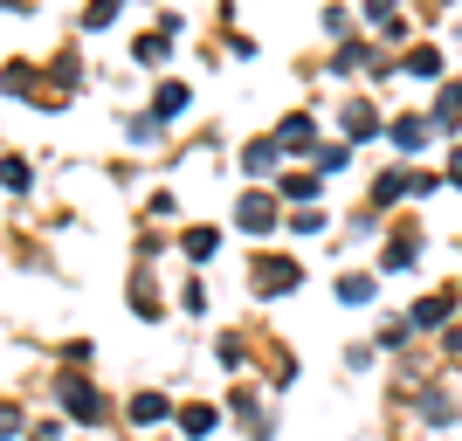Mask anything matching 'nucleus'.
Masks as SVG:
<instances>
[{
  "label": "nucleus",
  "instance_id": "12",
  "mask_svg": "<svg viewBox=\"0 0 462 441\" xmlns=\"http://www.w3.org/2000/svg\"><path fill=\"white\" fill-rule=\"evenodd\" d=\"M338 297H346V304H366V297H373V276H346V283H338Z\"/></svg>",
  "mask_w": 462,
  "mask_h": 441
},
{
  "label": "nucleus",
  "instance_id": "10",
  "mask_svg": "<svg viewBox=\"0 0 462 441\" xmlns=\"http://www.w3.org/2000/svg\"><path fill=\"white\" fill-rule=\"evenodd\" d=\"M180 427H187V435H208V427H214V407H180Z\"/></svg>",
  "mask_w": 462,
  "mask_h": 441
},
{
  "label": "nucleus",
  "instance_id": "6",
  "mask_svg": "<svg viewBox=\"0 0 462 441\" xmlns=\"http://www.w3.org/2000/svg\"><path fill=\"white\" fill-rule=\"evenodd\" d=\"M346 132L352 138H373V132H380V111H373V104H352V111H346Z\"/></svg>",
  "mask_w": 462,
  "mask_h": 441
},
{
  "label": "nucleus",
  "instance_id": "2",
  "mask_svg": "<svg viewBox=\"0 0 462 441\" xmlns=\"http://www.w3.org/2000/svg\"><path fill=\"white\" fill-rule=\"evenodd\" d=\"M235 221H242V234H270V228H276V221H270V200H263V193H249Z\"/></svg>",
  "mask_w": 462,
  "mask_h": 441
},
{
  "label": "nucleus",
  "instance_id": "1",
  "mask_svg": "<svg viewBox=\"0 0 462 441\" xmlns=\"http://www.w3.org/2000/svg\"><path fill=\"white\" fill-rule=\"evenodd\" d=\"M62 407H69L77 421H97V414H104V400H97V393H90L83 380H69V386H62Z\"/></svg>",
  "mask_w": 462,
  "mask_h": 441
},
{
  "label": "nucleus",
  "instance_id": "13",
  "mask_svg": "<svg viewBox=\"0 0 462 441\" xmlns=\"http://www.w3.org/2000/svg\"><path fill=\"white\" fill-rule=\"evenodd\" d=\"M187 255H193V262H208V255H214V228H193L187 234Z\"/></svg>",
  "mask_w": 462,
  "mask_h": 441
},
{
  "label": "nucleus",
  "instance_id": "14",
  "mask_svg": "<svg viewBox=\"0 0 462 441\" xmlns=\"http://www.w3.org/2000/svg\"><path fill=\"white\" fill-rule=\"evenodd\" d=\"M283 145H310V117H283Z\"/></svg>",
  "mask_w": 462,
  "mask_h": 441
},
{
  "label": "nucleus",
  "instance_id": "5",
  "mask_svg": "<svg viewBox=\"0 0 462 441\" xmlns=\"http://www.w3.org/2000/svg\"><path fill=\"white\" fill-rule=\"evenodd\" d=\"M132 421H166V393H132Z\"/></svg>",
  "mask_w": 462,
  "mask_h": 441
},
{
  "label": "nucleus",
  "instance_id": "7",
  "mask_svg": "<svg viewBox=\"0 0 462 441\" xmlns=\"http://www.w3.org/2000/svg\"><path fill=\"white\" fill-rule=\"evenodd\" d=\"M442 317H448V297H421V304H414V317H407V325H442Z\"/></svg>",
  "mask_w": 462,
  "mask_h": 441
},
{
  "label": "nucleus",
  "instance_id": "3",
  "mask_svg": "<svg viewBox=\"0 0 462 441\" xmlns=\"http://www.w3.org/2000/svg\"><path fill=\"white\" fill-rule=\"evenodd\" d=\"M290 283H297V269H290V262H263V269H255V289H263V297H283Z\"/></svg>",
  "mask_w": 462,
  "mask_h": 441
},
{
  "label": "nucleus",
  "instance_id": "4",
  "mask_svg": "<svg viewBox=\"0 0 462 441\" xmlns=\"http://www.w3.org/2000/svg\"><path fill=\"white\" fill-rule=\"evenodd\" d=\"M428 132H435V124H421V117H401V124H393V145H401V152H421Z\"/></svg>",
  "mask_w": 462,
  "mask_h": 441
},
{
  "label": "nucleus",
  "instance_id": "9",
  "mask_svg": "<svg viewBox=\"0 0 462 441\" xmlns=\"http://www.w3.org/2000/svg\"><path fill=\"white\" fill-rule=\"evenodd\" d=\"M407 77H442V56H435V49H414V56H407Z\"/></svg>",
  "mask_w": 462,
  "mask_h": 441
},
{
  "label": "nucleus",
  "instance_id": "8",
  "mask_svg": "<svg viewBox=\"0 0 462 441\" xmlns=\"http://www.w3.org/2000/svg\"><path fill=\"white\" fill-rule=\"evenodd\" d=\"M152 111L159 117H180V111H187V83H166V90L152 96Z\"/></svg>",
  "mask_w": 462,
  "mask_h": 441
},
{
  "label": "nucleus",
  "instance_id": "15",
  "mask_svg": "<svg viewBox=\"0 0 462 441\" xmlns=\"http://www.w3.org/2000/svg\"><path fill=\"white\" fill-rule=\"evenodd\" d=\"M138 62H166V35H145V41H138Z\"/></svg>",
  "mask_w": 462,
  "mask_h": 441
},
{
  "label": "nucleus",
  "instance_id": "16",
  "mask_svg": "<svg viewBox=\"0 0 462 441\" xmlns=\"http://www.w3.org/2000/svg\"><path fill=\"white\" fill-rule=\"evenodd\" d=\"M448 179H456V187H462V145H456V159H448Z\"/></svg>",
  "mask_w": 462,
  "mask_h": 441
},
{
  "label": "nucleus",
  "instance_id": "11",
  "mask_svg": "<svg viewBox=\"0 0 462 441\" xmlns=\"http://www.w3.org/2000/svg\"><path fill=\"white\" fill-rule=\"evenodd\" d=\"M448 414H456L448 393H421V421H448Z\"/></svg>",
  "mask_w": 462,
  "mask_h": 441
}]
</instances>
